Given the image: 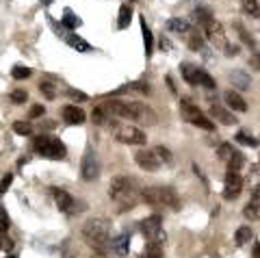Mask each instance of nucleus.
Instances as JSON below:
<instances>
[{
	"label": "nucleus",
	"mask_w": 260,
	"mask_h": 258,
	"mask_svg": "<svg viewBox=\"0 0 260 258\" xmlns=\"http://www.w3.org/2000/svg\"><path fill=\"white\" fill-rule=\"evenodd\" d=\"M83 239L85 243L95 249L100 256H107L111 252V221L102 219V217H95V219H89L83 225Z\"/></svg>",
	"instance_id": "nucleus-1"
},
{
	"label": "nucleus",
	"mask_w": 260,
	"mask_h": 258,
	"mask_svg": "<svg viewBox=\"0 0 260 258\" xmlns=\"http://www.w3.org/2000/svg\"><path fill=\"white\" fill-rule=\"evenodd\" d=\"M104 107L109 109V113L113 117H126L133 119L137 124H154L156 122V115L154 111L143 102H124V100H107Z\"/></svg>",
	"instance_id": "nucleus-2"
},
{
	"label": "nucleus",
	"mask_w": 260,
	"mask_h": 258,
	"mask_svg": "<svg viewBox=\"0 0 260 258\" xmlns=\"http://www.w3.org/2000/svg\"><path fill=\"white\" fill-rule=\"evenodd\" d=\"M109 196L113 202H126L124 204V211H126V208H133V204H135L133 200H137V196L141 198V191L137 193L135 178H130V176H117L109 187Z\"/></svg>",
	"instance_id": "nucleus-3"
},
{
	"label": "nucleus",
	"mask_w": 260,
	"mask_h": 258,
	"mask_svg": "<svg viewBox=\"0 0 260 258\" xmlns=\"http://www.w3.org/2000/svg\"><path fill=\"white\" fill-rule=\"evenodd\" d=\"M32 150L35 154L44 156V158H52V160H61L68 150H65V143L56 137H50V135H39L32 139Z\"/></svg>",
	"instance_id": "nucleus-4"
},
{
	"label": "nucleus",
	"mask_w": 260,
	"mask_h": 258,
	"mask_svg": "<svg viewBox=\"0 0 260 258\" xmlns=\"http://www.w3.org/2000/svg\"><path fill=\"white\" fill-rule=\"evenodd\" d=\"M141 200L150 206H167V208H178V193L169 187H145L141 189Z\"/></svg>",
	"instance_id": "nucleus-5"
},
{
	"label": "nucleus",
	"mask_w": 260,
	"mask_h": 258,
	"mask_svg": "<svg viewBox=\"0 0 260 258\" xmlns=\"http://www.w3.org/2000/svg\"><path fill=\"white\" fill-rule=\"evenodd\" d=\"M180 115H182L184 122L198 126V128H202V131H215V122H213V119H210L206 113H202V111L195 107L193 102H189V100H182V102H180Z\"/></svg>",
	"instance_id": "nucleus-6"
},
{
	"label": "nucleus",
	"mask_w": 260,
	"mask_h": 258,
	"mask_svg": "<svg viewBox=\"0 0 260 258\" xmlns=\"http://www.w3.org/2000/svg\"><path fill=\"white\" fill-rule=\"evenodd\" d=\"M139 228L143 232V237L145 241H148V245H160L167 241V235H165V230H162V217L160 215H152L148 217V219H143L139 223Z\"/></svg>",
	"instance_id": "nucleus-7"
},
{
	"label": "nucleus",
	"mask_w": 260,
	"mask_h": 258,
	"mask_svg": "<svg viewBox=\"0 0 260 258\" xmlns=\"http://www.w3.org/2000/svg\"><path fill=\"white\" fill-rule=\"evenodd\" d=\"M52 198H54L56 208L63 211L65 215H76L78 211H85V204H78V200H74L63 189H52Z\"/></svg>",
	"instance_id": "nucleus-8"
},
{
	"label": "nucleus",
	"mask_w": 260,
	"mask_h": 258,
	"mask_svg": "<svg viewBox=\"0 0 260 258\" xmlns=\"http://www.w3.org/2000/svg\"><path fill=\"white\" fill-rule=\"evenodd\" d=\"M202 30H204V35H206V39L210 44H213L215 48H219V50H225L228 48V39H225V30H223V26L219 24L215 18L213 20H208L204 26H202Z\"/></svg>",
	"instance_id": "nucleus-9"
},
{
	"label": "nucleus",
	"mask_w": 260,
	"mask_h": 258,
	"mask_svg": "<svg viewBox=\"0 0 260 258\" xmlns=\"http://www.w3.org/2000/svg\"><path fill=\"white\" fill-rule=\"evenodd\" d=\"M217 154L228 165V172H239V169L245 165V156L241 154V150L232 148L230 143H223V146L217 150Z\"/></svg>",
	"instance_id": "nucleus-10"
},
{
	"label": "nucleus",
	"mask_w": 260,
	"mask_h": 258,
	"mask_svg": "<svg viewBox=\"0 0 260 258\" xmlns=\"http://www.w3.org/2000/svg\"><path fill=\"white\" fill-rule=\"evenodd\" d=\"M115 139L119 143H126V146H143L148 141V137L137 126H119L115 131Z\"/></svg>",
	"instance_id": "nucleus-11"
},
{
	"label": "nucleus",
	"mask_w": 260,
	"mask_h": 258,
	"mask_svg": "<svg viewBox=\"0 0 260 258\" xmlns=\"http://www.w3.org/2000/svg\"><path fill=\"white\" fill-rule=\"evenodd\" d=\"M135 160L141 169H145V172H158L160 165H162V160L156 154V150H139L135 154Z\"/></svg>",
	"instance_id": "nucleus-12"
},
{
	"label": "nucleus",
	"mask_w": 260,
	"mask_h": 258,
	"mask_svg": "<svg viewBox=\"0 0 260 258\" xmlns=\"http://www.w3.org/2000/svg\"><path fill=\"white\" fill-rule=\"evenodd\" d=\"M80 174H83V178L87 182H91V180H95L98 176H100V165H98V158L93 154V150L85 152L83 163H80Z\"/></svg>",
	"instance_id": "nucleus-13"
},
{
	"label": "nucleus",
	"mask_w": 260,
	"mask_h": 258,
	"mask_svg": "<svg viewBox=\"0 0 260 258\" xmlns=\"http://www.w3.org/2000/svg\"><path fill=\"white\" fill-rule=\"evenodd\" d=\"M241 191H243V178L239 176V172H228L223 182V198L234 200L241 196Z\"/></svg>",
	"instance_id": "nucleus-14"
},
{
	"label": "nucleus",
	"mask_w": 260,
	"mask_h": 258,
	"mask_svg": "<svg viewBox=\"0 0 260 258\" xmlns=\"http://www.w3.org/2000/svg\"><path fill=\"white\" fill-rule=\"evenodd\" d=\"M210 117H213L215 122L223 124V126L237 124V117H234V113H230L228 109H223L221 104H217V102H210Z\"/></svg>",
	"instance_id": "nucleus-15"
},
{
	"label": "nucleus",
	"mask_w": 260,
	"mask_h": 258,
	"mask_svg": "<svg viewBox=\"0 0 260 258\" xmlns=\"http://www.w3.org/2000/svg\"><path fill=\"white\" fill-rule=\"evenodd\" d=\"M61 117H63V122H65V124H70V126H78V124H83L85 119H87L85 111L80 109V107H72V104L63 107Z\"/></svg>",
	"instance_id": "nucleus-16"
},
{
	"label": "nucleus",
	"mask_w": 260,
	"mask_h": 258,
	"mask_svg": "<svg viewBox=\"0 0 260 258\" xmlns=\"http://www.w3.org/2000/svg\"><path fill=\"white\" fill-rule=\"evenodd\" d=\"M243 215H245L247 219H260V182L254 187V191H251V202L245 206Z\"/></svg>",
	"instance_id": "nucleus-17"
},
{
	"label": "nucleus",
	"mask_w": 260,
	"mask_h": 258,
	"mask_svg": "<svg viewBox=\"0 0 260 258\" xmlns=\"http://www.w3.org/2000/svg\"><path fill=\"white\" fill-rule=\"evenodd\" d=\"M223 98H225V102H228V107H230L234 113H245V111H247V102L243 100V95L237 93L234 89L225 91V93H223Z\"/></svg>",
	"instance_id": "nucleus-18"
},
{
	"label": "nucleus",
	"mask_w": 260,
	"mask_h": 258,
	"mask_svg": "<svg viewBox=\"0 0 260 258\" xmlns=\"http://www.w3.org/2000/svg\"><path fill=\"white\" fill-rule=\"evenodd\" d=\"M128 247H130V232H121V235L113 239V243H111V249L117 256H126Z\"/></svg>",
	"instance_id": "nucleus-19"
},
{
	"label": "nucleus",
	"mask_w": 260,
	"mask_h": 258,
	"mask_svg": "<svg viewBox=\"0 0 260 258\" xmlns=\"http://www.w3.org/2000/svg\"><path fill=\"white\" fill-rule=\"evenodd\" d=\"M228 76H230L232 85L237 87V89H249L251 80H249V74H247V72H243V70H232Z\"/></svg>",
	"instance_id": "nucleus-20"
},
{
	"label": "nucleus",
	"mask_w": 260,
	"mask_h": 258,
	"mask_svg": "<svg viewBox=\"0 0 260 258\" xmlns=\"http://www.w3.org/2000/svg\"><path fill=\"white\" fill-rule=\"evenodd\" d=\"M165 28L172 30V33H176V35H184V33H189V30H191L189 22L182 20V18H172V20H167Z\"/></svg>",
	"instance_id": "nucleus-21"
},
{
	"label": "nucleus",
	"mask_w": 260,
	"mask_h": 258,
	"mask_svg": "<svg viewBox=\"0 0 260 258\" xmlns=\"http://www.w3.org/2000/svg\"><path fill=\"white\" fill-rule=\"evenodd\" d=\"M180 74L189 85H198V74H200V68L193 66V63H182L180 66Z\"/></svg>",
	"instance_id": "nucleus-22"
},
{
	"label": "nucleus",
	"mask_w": 260,
	"mask_h": 258,
	"mask_svg": "<svg viewBox=\"0 0 260 258\" xmlns=\"http://www.w3.org/2000/svg\"><path fill=\"white\" fill-rule=\"evenodd\" d=\"M93 124H98V126H104V124H111V119H113V115L109 113V109L104 107V104H100V107H95L93 109Z\"/></svg>",
	"instance_id": "nucleus-23"
},
{
	"label": "nucleus",
	"mask_w": 260,
	"mask_h": 258,
	"mask_svg": "<svg viewBox=\"0 0 260 258\" xmlns=\"http://www.w3.org/2000/svg\"><path fill=\"white\" fill-rule=\"evenodd\" d=\"M234 30H237V33H239V37H241V42H243V44H245V46L249 48V50H256V39H254V37H251V35L247 33V28H245V26H243V24H241V22H234Z\"/></svg>",
	"instance_id": "nucleus-24"
},
{
	"label": "nucleus",
	"mask_w": 260,
	"mask_h": 258,
	"mask_svg": "<svg viewBox=\"0 0 260 258\" xmlns=\"http://www.w3.org/2000/svg\"><path fill=\"white\" fill-rule=\"evenodd\" d=\"M65 42L70 44V48H74V50H78V52H87V50H91V46H89L83 37H78V35H72V33H68L65 35Z\"/></svg>",
	"instance_id": "nucleus-25"
},
{
	"label": "nucleus",
	"mask_w": 260,
	"mask_h": 258,
	"mask_svg": "<svg viewBox=\"0 0 260 258\" xmlns=\"http://www.w3.org/2000/svg\"><path fill=\"white\" fill-rule=\"evenodd\" d=\"M189 48L195 52H202L204 50V37H202V33L198 28H191L189 30Z\"/></svg>",
	"instance_id": "nucleus-26"
},
{
	"label": "nucleus",
	"mask_w": 260,
	"mask_h": 258,
	"mask_svg": "<svg viewBox=\"0 0 260 258\" xmlns=\"http://www.w3.org/2000/svg\"><path fill=\"white\" fill-rule=\"evenodd\" d=\"M130 20H133V9L130 5H121L119 7V18H117V28H128L130 26Z\"/></svg>",
	"instance_id": "nucleus-27"
},
{
	"label": "nucleus",
	"mask_w": 260,
	"mask_h": 258,
	"mask_svg": "<svg viewBox=\"0 0 260 258\" xmlns=\"http://www.w3.org/2000/svg\"><path fill=\"white\" fill-rule=\"evenodd\" d=\"M141 33H143V44H145V54H152L154 50V37H152V30L150 26L145 24V18H141Z\"/></svg>",
	"instance_id": "nucleus-28"
},
{
	"label": "nucleus",
	"mask_w": 260,
	"mask_h": 258,
	"mask_svg": "<svg viewBox=\"0 0 260 258\" xmlns=\"http://www.w3.org/2000/svg\"><path fill=\"white\" fill-rule=\"evenodd\" d=\"M215 15H213V11L208 9V7H198V9L193 11V20L200 24V26H204V24L208 22V20H213Z\"/></svg>",
	"instance_id": "nucleus-29"
},
{
	"label": "nucleus",
	"mask_w": 260,
	"mask_h": 258,
	"mask_svg": "<svg viewBox=\"0 0 260 258\" xmlns=\"http://www.w3.org/2000/svg\"><path fill=\"white\" fill-rule=\"evenodd\" d=\"M241 9L245 11L249 18H260V3L258 0H241Z\"/></svg>",
	"instance_id": "nucleus-30"
},
{
	"label": "nucleus",
	"mask_w": 260,
	"mask_h": 258,
	"mask_svg": "<svg viewBox=\"0 0 260 258\" xmlns=\"http://www.w3.org/2000/svg\"><path fill=\"white\" fill-rule=\"evenodd\" d=\"M39 91L46 95V100H54L56 98V87H54V83L50 78H46V80L39 83Z\"/></svg>",
	"instance_id": "nucleus-31"
},
{
	"label": "nucleus",
	"mask_w": 260,
	"mask_h": 258,
	"mask_svg": "<svg viewBox=\"0 0 260 258\" xmlns=\"http://www.w3.org/2000/svg\"><path fill=\"white\" fill-rule=\"evenodd\" d=\"M251 241V228H247V225H243V228L237 230V235H234V243L237 245H245Z\"/></svg>",
	"instance_id": "nucleus-32"
},
{
	"label": "nucleus",
	"mask_w": 260,
	"mask_h": 258,
	"mask_svg": "<svg viewBox=\"0 0 260 258\" xmlns=\"http://www.w3.org/2000/svg\"><path fill=\"white\" fill-rule=\"evenodd\" d=\"M61 26H68V28H76L80 26V20L76 18L74 13H72V9H65L63 13V22H61Z\"/></svg>",
	"instance_id": "nucleus-33"
},
{
	"label": "nucleus",
	"mask_w": 260,
	"mask_h": 258,
	"mask_svg": "<svg viewBox=\"0 0 260 258\" xmlns=\"http://www.w3.org/2000/svg\"><path fill=\"white\" fill-rule=\"evenodd\" d=\"M30 74H32V70L26 68V66H15V68L11 70V76H13L15 80H26Z\"/></svg>",
	"instance_id": "nucleus-34"
},
{
	"label": "nucleus",
	"mask_w": 260,
	"mask_h": 258,
	"mask_svg": "<svg viewBox=\"0 0 260 258\" xmlns=\"http://www.w3.org/2000/svg\"><path fill=\"white\" fill-rule=\"evenodd\" d=\"M13 131L18 133V135H22V137H26V135L32 133V128H30L28 122H13Z\"/></svg>",
	"instance_id": "nucleus-35"
},
{
	"label": "nucleus",
	"mask_w": 260,
	"mask_h": 258,
	"mask_svg": "<svg viewBox=\"0 0 260 258\" xmlns=\"http://www.w3.org/2000/svg\"><path fill=\"white\" fill-rule=\"evenodd\" d=\"M139 258H162L160 245H148V249H145V252H143Z\"/></svg>",
	"instance_id": "nucleus-36"
},
{
	"label": "nucleus",
	"mask_w": 260,
	"mask_h": 258,
	"mask_svg": "<svg viewBox=\"0 0 260 258\" xmlns=\"http://www.w3.org/2000/svg\"><path fill=\"white\" fill-rule=\"evenodd\" d=\"M13 247H15L13 241L7 237V235H3V232H0V252H13Z\"/></svg>",
	"instance_id": "nucleus-37"
},
{
	"label": "nucleus",
	"mask_w": 260,
	"mask_h": 258,
	"mask_svg": "<svg viewBox=\"0 0 260 258\" xmlns=\"http://www.w3.org/2000/svg\"><path fill=\"white\" fill-rule=\"evenodd\" d=\"M26 98H28V93L22 91V89H15V91L11 93V100H13L15 104H24V102H26Z\"/></svg>",
	"instance_id": "nucleus-38"
},
{
	"label": "nucleus",
	"mask_w": 260,
	"mask_h": 258,
	"mask_svg": "<svg viewBox=\"0 0 260 258\" xmlns=\"http://www.w3.org/2000/svg\"><path fill=\"white\" fill-rule=\"evenodd\" d=\"M68 95H70L72 100H76V102H85V100H89V95L83 93V91H78V89H68Z\"/></svg>",
	"instance_id": "nucleus-39"
},
{
	"label": "nucleus",
	"mask_w": 260,
	"mask_h": 258,
	"mask_svg": "<svg viewBox=\"0 0 260 258\" xmlns=\"http://www.w3.org/2000/svg\"><path fill=\"white\" fill-rule=\"evenodd\" d=\"M237 141H239V143H247V146H258V141L254 139V137H249V135H245V133H239V135H237Z\"/></svg>",
	"instance_id": "nucleus-40"
},
{
	"label": "nucleus",
	"mask_w": 260,
	"mask_h": 258,
	"mask_svg": "<svg viewBox=\"0 0 260 258\" xmlns=\"http://www.w3.org/2000/svg\"><path fill=\"white\" fill-rule=\"evenodd\" d=\"M11 182H13V176H11V174H7L5 178L0 180V196H5V193H7V189L11 187Z\"/></svg>",
	"instance_id": "nucleus-41"
},
{
	"label": "nucleus",
	"mask_w": 260,
	"mask_h": 258,
	"mask_svg": "<svg viewBox=\"0 0 260 258\" xmlns=\"http://www.w3.org/2000/svg\"><path fill=\"white\" fill-rule=\"evenodd\" d=\"M9 230V217H7V213H5V208H0V232H5Z\"/></svg>",
	"instance_id": "nucleus-42"
},
{
	"label": "nucleus",
	"mask_w": 260,
	"mask_h": 258,
	"mask_svg": "<svg viewBox=\"0 0 260 258\" xmlns=\"http://www.w3.org/2000/svg\"><path fill=\"white\" fill-rule=\"evenodd\" d=\"M156 154L160 156V160H165V163H169V160H172V154H169V150H167L165 146H158V148H156Z\"/></svg>",
	"instance_id": "nucleus-43"
},
{
	"label": "nucleus",
	"mask_w": 260,
	"mask_h": 258,
	"mask_svg": "<svg viewBox=\"0 0 260 258\" xmlns=\"http://www.w3.org/2000/svg\"><path fill=\"white\" fill-rule=\"evenodd\" d=\"M44 113H46V109L42 107V104H35V107H30V113H28V115H30V117H42Z\"/></svg>",
	"instance_id": "nucleus-44"
},
{
	"label": "nucleus",
	"mask_w": 260,
	"mask_h": 258,
	"mask_svg": "<svg viewBox=\"0 0 260 258\" xmlns=\"http://www.w3.org/2000/svg\"><path fill=\"white\" fill-rule=\"evenodd\" d=\"M130 89H137V91L148 93V91H150V85H145V83H135V85H130Z\"/></svg>",
	"instance_id": "nucleus-45"
},
{
	"label": "nucleus",
	"mask_w": 260,
	"mask_h": 258,
	"mask_svg": "<svg viewBox=\"0 0 260 258\" xmlns=\"http://www.w3.org/2000/svg\"><path fill=\"white\" fill-rule=\"evenodd\" d=\"M249 63H251V68H256V70H260V54H254L249 59Z\"/></svg>",
	"instance_id": "nucleus-46"
},
{
	"label": "nucleus",
	"mask_w": 260,
	"mask_h": 258,
	"mask_svg": "<svg viewBox=\"0 0 260 258\" xmlns=\"http://www.w3.org/2000/svg\"><path fill=\"white\" fill-rule=\"evenodd\" d=\"M254 258H260V243H258L256 249H254Z\"/></svg>",
	"instance_id": "nucleus-47"
},
{
	"label": "nucleus",
	"mask_w": 260,
	"mask_h": 258,
	"mask_svg": "<svg viewBox=\"0 0 260 258\" xmlns=\"http://www.w3.org/2000/svg\"><path fill=\"white\" fill-rule=\"evenodd\" d=\"M5 258H18V256H15V254H11V252H9V254H7Z\"/></svg>",
	"instance_id": "nucleus-48"
},
{
	"label": "nucleus",
	"mask_w": 260,
	"mask_h": 258,
	"mask_svg": "<svg viewBox=\"0 0 260 258\" xmlns=\"http://www.w3.org/2000/svg\"><path fill=\"white\" fill-rule=\"evenodd\" d=\"M42 3H46V5H50V3H52V0H42Z\"/></svg>",
	"instance_id": "nucleus-49"
},
{
	"label": "nucleus",
	"mask_w": 260,
	"mask_h": 258,
	"mask_svg": "<svg viewBox=\"0 0 260 258\" xmlns=\"http://www.w3.org/2000/svg\"><path fill=\"white\" fill-rule=\"evenodd\" d=\"M130 3H133V0H130Z\"/></svg>",
	"instance_id": "nucleus-50"
}]
</instances>
